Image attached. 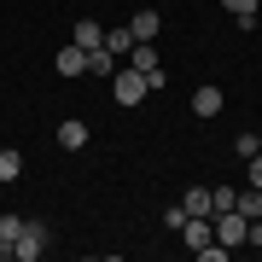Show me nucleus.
Returning <instances> with one entry per match:
<instances>
[{"label": "nucleus", "mask_w": 262, "mask_h": 262, "mask_svg": "<svg viewBox=\"0 0 262 262\" xmlns=\"http://www.w3.org/2000/svg\"><path fill=\"white\" fill-rule=\"evenodd\" d=\"M88 76H117V53L111 47H94V53H88Z\"/></svg>", "instance_id": "nucleus-10"}, {"label": "nucleus", "mask_w": 262, "mask_h": 262, "mask_svg": "<svg viewBox=\"0 0 262 262\" xmlns=\"http://www.w3.org/2000/svg\"><path fill=\"white\" fill-rule=\"evenodd\" d=\"M233 210L245 215V222H256V215H262V187H245V192L233 198Z\"/></svg>", "instance_id": "nucleus-11"}, {"label": "nucleus", "mask_w": 262, "mask_h": 262, "mask_svg": "<svg viewBox=\"0 0 262 262\" xmlns=\"http://www.w3.org/2000/svg\"><path fill=\"white\" fill-rule=\"evenodd\" d=\"M245 163H251V187H262V151H256V158H245Z\"/></svg>", "instance_id": "nucleus-17"}, {"label": "nucleus", "mask_w": 262, "mask_h": 262, "mask_svg": "<svg viewBox=\"0 0 262 262\" xmlns=\"http://www.w3.org/2000/svg\"><path fill=\"white\" fill-rule=\"evenodd\" d=\"M70 41H76V47H88V53H94V47H105V29H99L94 18H76V29H70Z\"/></svg>", "instance_id": "nucleus-6"}, {"label": "nucleus", "mask_w": 262, "mask_h": 262, "mask_svg": "<svg viewBox=\"0 0 262 262\" xmlns=\"http://www.w3.org/2000/svg\"><path fill=\"white\" fill-rule=\"evenodd\" d=\"M210 233L222 239L227 251H233V245H245V233H251V222H245L239 210H215V215H210Z\"/></svg>", "instance_id": "nucleus-1"}, {"label": "nucleus", "mask_w": 262, "mask_h": 262, "mask_svg": "<svg viewBox=\"0 0 262 262\" xmlns=\"http://www.w3.org/2000/svg\"><path fill=\"white\" fill-rule=\"evenodd\" d=\"M41 251H47V227H41V222H24V233L12 239V256H18V262H41Z\"/></svg>", "instance_id": "nucleus-3"}, {"label": "nucleus", "mask_w": 262, "mask_h": 262, "mask_svg": "<svg viewBox=\"0 0 262 262\" xmlns=\"http://www.w3.org/2000/svg\"><path fill=\"white\" fill-rule=\"evenodd\" d=\"M256 146H262V134H256Z\"/></svg>", "instance_id": "nucleus-19"}, {"label": "nucleus", "mask_w": 262, "mask_h": 262, "mask_svg": "<svg viewBox=\"0 0 262 262\" xmlns=\"http://www.w3.org/2000/svg\"><path fill=\"white\" fill-rule=\"evenodd\" d=\"M128 64L140 70V76H151V70H163V64H158V47H151V41H134V47H128Z\"/></svg>", "instance_id": "nucleus-9"}, {"label": "nucleus", "mask_w": 262, "mask_h": 262, "mask_svg": "<svg viewBox=\"0 0 262 262\" xmlns=\"http://www.w3.org/2000/svg\"><path fill=\"white\" fill-rule=\"evenodd\" d=\"M58 146H64V151H82V146H88V122L64 117V122H58Z\"/></svg>", "instance_id": "nucleus-8"}, {"label": "nucleus", "mask_w": 262, "mask_h": 262, "mask_svg": "<svg viewBox=\"0 0 262 262\" xmlns=\"http://www.w3.org/2000/svg\"><path fill=\"white\" fill-rule=\"evenodd\" d=\"M245 245H262V215L251 222V233H245Z\"/></svg>", "instance_id": "nucleus-18"}, {"label": "nucleus", "mask_w": 262, "mask_h": 262, "mask_svg": "<svg viewBox=\"0 0 262 262\" xmlns=\"http://www.w3.org/2000/svg\"><path fill=\"white\" fill-rule=\"evenodd\" d=\"M53 64H58V76H88V47H76V41H70V47L53 53Z\"/></svg>", "instance_id": "nucleus-5"}, {"label": "nucleus", "mask_w": 262, "mask_h": 262, "mask_svg": "<svg viewBox=\"0 0 262 262\" xmlns=\"http://www.w3.org/2000/svg\"><path fill=\"white\" fill-rule=\"evenodd\" d=\"M187 215H215L210 210V187H187V204H181Z\"/></svg>", "instance_id": "nucleus-12"}, {"label": "nucleus", "mask_w": 262, "mask_h": 262, "mask_svg": "<svg viewBox=\"0 0 262 262\" xmlns=\"http://www.w3.org/2000/svg\"><path fill=\"white\" fill-rule=\"evenodd\" d=\"M158 29H163L158 12H134V18H128V35L134 41H158Z\"/></svg>", "instance_id": "nucleus-7"}, {"label": "nucleus", "mask_w": 262, "mask_h": 262, "mask_svg": "<svg viewBox=\"0 0 262 262\" xmlns=\"http://www.w3.org/2000/svg\"><path fill=\"white\" fill-rule=\"evenodd\" d=\"M222 105H227V99H222V88L204 82V88L192 94V117H204V122H210V117H222Z\"/></svg>", "instance_id": "nucleus-4"}, {"label": "nucleus", "mask_w": 262, "mask_h": 262, "mask_svg": "<svg viewBox=\"0 0 262 262\" xmlns=\"http://www.w3.org/2000/svg\"><path fill=\"white\" fill-rule=\"evenodd\" d=\"M105 47H111L117 58H128V47H134V35H128V29H105Z\"/></svg>", "instance_id": "nucleus-15"}, {"label": "nucleus", "mask_w": 262, "mask_h": 262, "mask_svg": "<svg viewBox=\"0 0 262 262\" xmlns=\"http://www.w3.org/2000/svg\"><path fill=\"white\" fill-rule=\"evenodd\" d=\"M146 94H151V88H146V76H140V70H134V64L111 76V99H117V105H140Z\"/></svg>", "instance_id": "nucleus-2"}, {"label": "nucleus", "mask_w": 262, "mask_h": 262, "mask_svg": "<svg viewBox=\"0 0 262 262\" xmlns=\"http://www.w3.org/2000/svg\"><path fill=\"white\" fill-rule=\"evenodd\" d=\"M24 175V151H0V181H18Z\"/></svg>", "instance_id": "nucleus-14"}, {"label": "nucleus", "mask_w": 262, "mask_h": 262, "mask_svg": "<svg viewBox=\"0 0 262 262\" xmlns=\"http://www.w3.org/2000/svg\"><path fill=\"white\" fill-rule=\"evenodd\" d=\"M222 6L239 18V29H251V24H256V6H262V0H222Z\"/></svg>", "instance_id": "nucleus-13"}, {"label": "nucleus", "mask_w": 262, "mask_h": 262, "mask_svg": "<svg viewBox=\"0 0 262 262\" xmlns=\"http://www.w3.org/2000/svg\"><path fill=\"white\" fill-rule=\"evenodd\" d=\"M233 198H239L233 187H210V210H233Z\"/></svg>", "instance_id": "nucleus-16"}]
</instances>
